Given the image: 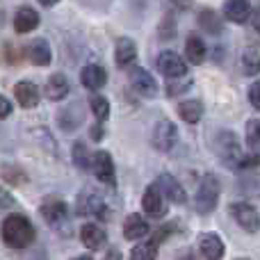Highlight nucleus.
<instances>
[{"label":"nucleus","mask_w":260,"mask_h":260,"mask_svg":"<svg viewBox=\"0 0 260 260\" xmlns=\"http://www.w3.org/2000/svg\"><path fill=\"white\" fill-rule=\"evenodd\" d=\"M3 240L12 249H25L35 240V229L23 215H9L3 221Z\"/></svg>","instance_id":"obj_1"},{"label":"nucleus","mask_w":260,"mask_h":260,"mask_svg":"<svg viewBox=\"0 0 260 260\" xmlns=\"http://www.w3.org/2000/svg\"><path fill=\"white\" fill-rule=\"evenodd\" d=\"M219 194H221L219 180L212 174L203 176L201 185H199V192H197V197H194V208H197L199 215H210L217 208V203H219Z\"/></svg>","instance_id":"obj_2"},{"label":"nucleus","mask_w":260,"mask_h":260,"mask_svg":"<svg viewBox=\"0 0 260 260\" xmlns=\"http://www.w3.org/2000/svg\"><path fill=\"white\" fill-rule=\"evenodd\" d=\"M215 151L217 155L221 157V160L226 162V165L231 167H238L242 165L244 160V153L240 151V144H238V137H235V133H229V130H221V133H217L215 137Z\"/></svg>","instance_id":"obj_3"},{"label":"nucleus","mask_w":260,"mask_h":260,"mask_svg":"<svg viewBox=\"0 0 260 260\" xmlns=\"http://www.w3.org/2000/svg\"><path fill=\"white\" fill-rule=\"evenodd\" d=\"M41 217L48 221V226L57 229L62 235H69V226L71 224H69V208L64 201H59V199L46 201L44 206H41Z\"/></svg>","instance_id":"obj_4"},{"label":"nucleus","mask_w":260,"mask_h":260,"mask_svg":"<svg viewBox=\"0 0 260 260\" xmlns=\"http://www.w3.org/2000/svg\"><path fill=\"white\" fill-rule=\"evenodd\" d=\"M78 215L103 219V217H108V206H105L103 197H99L94 189H82L78 197Z\"/></svg>","instance_id":"obj_5"},{"label":"nucleus","mask_w":260,"mask_h":260,"mask_svg":"<svg viewBox=\"0 0 260 260\" xmlns=\"http://www.w3.org/2000/svg\"><path fill=\"white\" fill-rule=\"evenodd\" d=\"M229 212L240 224V229H244L247 233H256L260 229V215H258L256 208L249 206V203H231Z\"/></svg>","instance_id":"obj_6"},{"label":"nucleus","mask_w":260,"mask_h":260,"mask_svg":"<svg viewBox=\"0 0 260 260\" xmlns=\"http://www.w3.org/2000/svg\"><path fill=\"white\" fill-rule=\"evenodd\" d=\"M91 171L94 176L105 185H117V174H114V162L108 151H96L91 155Z\"/></svg>","instance_id":"obj_7"},{"label":"nucleus","mask_w":260,"mask_h":260,"mask_svg":"<svg viewBox=\"0 0 260 260\" xmlns=\"http://www.w3.org/2000/svg\"><path fill=\"white\" fill-rule=\"evenodd\" d=\"M157 71L162 73V76L167 78H183L185 73H187V64L180 59L178 53H174V50H165V53L157 55Z\"/></svg>","instance_id":"obj_8"},{"label":"nucleus","mask_w":260,"mask_h":260,"mask_svg":"<svg viewBox=\"0 0 260 260\" xmlns=\"http://www.w3.org/2000/svg\"><path fill=\"white\" fill-rule=\"evenodd\" d=\"M142 208L148 217H153V219H162V217L167 215L165 194L157 189V185L146 187V192H144V197H142Z\"/></svg>","instance_id":"obj_9"},{"label":"nucleus","mask_w":260,"mask_h":260,"mask_svg":"<svg viewBox=\"0 0 260 260\" xmlns=\"http://www.w3.org/2000/svg\"><path fill=\"white\" fill-rule=\"evenodd\" d=\"M176 139H178V130H176V126L171 121L162 119V121L155 123V128H153V146L157 151H171Z\"/></svg>","instance_id":"obj_10"},{"label":"nucleus","mask_w":260,"mask_h":260,"mask_svg":"<svg viewBox=\"0 0 260 260\" xmlns=\"http://www.w3.org/2000/svg\"><path fill=\"white\" fill-rule=\"evenodd\" d=\"M130 87L144 99H153L157 94V82L146 69H133L130 71Z\"/></svg>","instance_id":"obj_11"},{"label":"nucleus","mask_w":260,"mask_h":260,"mask_svg":"<svg viewBox=\"0 0 260 260\" xmlns=\"http://www.w3.org/2000/svg\"><path fill=\"white\" fill-rule=\"evenodd\" d=\"M114 62L119 69H130L137 62V46L130 37H121L117 41V50H114Z\"/></svg>","instance_id":"obj_12"},{"label":"nucleus","mask_w":260,"mask_h":260,"mask_svg":"<svg viewBox=\"0 0 260 260\" xmlns=\"http://www.w3.org/2000/svg\"><path fill=\"white\" fill-rule=\"evenodd\" d=\"M199 251L206 260H221L224 258V242L217 233H203L199 238Z\"/></svg>","instance_id":"obj_13"},{"label":"nucleus","mask_w":260,"mask_h":260,"mask_svg":"<svg viewBox=\"0 0 260 260\" xmlns=\"http://www.w3.org/2000/svg\"><path fill=\"white\" fill-rule=\"evenodd\" d=\"M155 185H157V189H160V192L169 199V201H174V203H185V201H187V194H185L183 185H180L174 176L162 174L160 178H157Z\"/></svg>","instance_id":"obj_14"},{"label":"nucleus","mask_w":260,"mask_h":260,"mask_svg":"<svg viewBox=\"0 0 260 260\" xmlns=\"http://www.w3.org/2000/svg\"><path fill=\"white\" fill-rule=\"evenodd\" d=\"M80 82L85 89L96 91L108 82V73H105V69L99 67V64H87V67H82V71H80Z\"/></svg>","instance_id":"obj_15"},{"label":"nucleus","mask_w":260,"mask_h":260,"mask_svg":"<svg viewBox=\"0 0 260 260\" xmlns=\"http://www.w3.org/2000/svg\"><path fill=\"white\" fill-rule=\"evenodd\" d=\"M80 240L89 251H99V249H103L105 244H108V235L103 233V229H101L99 224H85L82 226Z\"/></svg>","instance_id":"obj_16"},{"label":"nucleus","mask_w":260,"mask_h":260,"mask_svg":"<svg viewBox=\"0 0 260 260\" xmlns=\"http://www.w3.org/2000/svg\"><path fill=\"white\" fill-rule=\"evenodd\" d=\"M14 96H16L21 108H25V110L37 108V103H39V87L30 80H23L14 87Z\"/></svg>","instance_id":"obj_17"},{"label":"nucleus","mask_w":260,"mask_h":260,"mask_svg":"<svg viewBox=\"0 0 260 260\" xmlns=\"http://www.w3.org/2000/svg\"><path fill=\"white\" fill-rule=\"evenodd\" d=\"M39 25V14L35 12L32 7H18L16 14H14V30L18 35H27L35 27Z\"/></svg>","instance_id":"obj_18"},{"label":"nucleus","mask_w":260,"mask_h":260,"mask_svg":"<svg viewBox=\"0 0 260 260\" xmlns=\"http://www.w3.org/2000/svg\"><path fill=\"white\" fill-rule=\"evenodd\" d=\"M224 14L233 23H247L249 14H251V5H249V0H226Z\"/></svg>","instance_id":"obj_19"},{"label":"nucleus","mask_w":260,"mask_h":260,"mask_svg":"<svg viewBox=\"0 0 260 260\" xmlns=\"http://www.w3.org/2000/svg\"><path fill=\"white\" fill-rule=\"evenodd\" d=\"M27 57H30V62L37 64V67H46V64H50L53 53H50L48 41H46V39L30 41V46H27Z\"/></svg>","instance_id":"obj_20"},{"label":"nucleus","mask_w":260,"mask_h":260,"mask_svg":"<svg viewBox=\"0 0 260 260\" xmlns=\"http://www.w3.org/2000/svg\"><path fill=\"white\" fill-rule=\"evenodd\" d=\"M123 233H126L128 240H142L151 233L146 219L142 215H128L126 221H123Z\"/></svg>","instance_id":"obj_21"},{"label":"nucleus","mask_w":260,"mask_h":260,"mask_svg":"<svg viewBox=\"0 0 260 260\" xmlns=\"http://www.w3.org/2000/svg\"><path fill=\"white\" fill-rule=\"evenodd\" d=\"M69 94V80L62 73H53V76L46 80V99L50 101H62Z\"/></svg>","instance_id":"obj_22"},{"label":"nucleus","mask_w":260,"mask_h":260,"mask_svg":"<svg viewBox=\"0 0 260 260\" xmlns=\"http://www.w3.org/2000/svg\"><path fill=\"white\" fill-rule=\"evenodd\" d=\"M185 55H187V62H192V64H203L206 62V44H203L201 37H197V35L187 37Z\"/></svg>","instance_id":"obj_23"},{"label":"nucleus","mask_w":260,"mask_h":260,"mask_svg":"<svg viewBox=\"0 0 260 260\" xmlns=\"http://www.w3.org/2000/svg\"><path fill=\"white\" fill-rule=\"evenodd\" d=\"M178 114L183 121L187 123H199L203 117V105L201 101H183V103L178 105Z\"/></svg>","instance_id":"obj_24"},{"label":"nucleus","mask_w":260,"mask_h":260,"mask_svg":"<svg viewBox=\"0 0 260 260\" xmlns=\"http://www.w3.org/2000/svg\"><path fill=\"white\" fill-rule=\"evenodd\" d=\"M240 62H242L244 76H258L260 73V53L256 48H244Z\"/></svg>","instance_id":"obj_25"},{"label":"nucleus","mask_w":260,"mask_h":260,"mask_svg":"<svg viewBox=\"0 0 260 260\" xmlns=\"http://www.w3.org/2000/svg\"><path fill=\"white\" fill-rule=\"evenodd\" d=\"M199 25H201L206 32H210V35L221 32V21H219V16H217L212 9H206V12L199 14Z\"/></svg>","instance_id":"obj_26"},{"label":"nucleus","mask_w":260,"mask_h":260,"mask_svg":"<svg viewBox=\"0 0 260 260\" xmlns=\"http://www.w3.org/2000/svg\"><path fill=\"white\" fill-rule=\"evenodd\" d=\"M157 242H142L130 251V260H155L157 258Z\"/></svg>","instance_id":"obj_27"},{"label":"nucleus","mask_w":260,"mask_h":260,"mask_svg":"<svg viewBox=\"0 0 260 260\" xmlns=\"http://www.w3.org/2000/svg\"><path fill=\"white\" fill-rule=\"evenodd\" d=\"M89 108L91 112H94V117L99 119V121H105V119L110 117V101L105 99V96H91L89 99Z\"/></svg>","instance_id":"obj_28"},{"label":"nucleus","mask_w":260,"mask_h":260,"mask_svg":"<svg viewBox=\"0 0 260 260\" xmlns=\"http://www.w3.org/2000/svg\"><path fill=\"white\" fill-rule=\"evenodd\" d=\"M247 144H249V151L260 155V121L258 119H251L247 123Z\"/></svg>","instance_id":"obj_29"},{"label":"nucleus","mask_w":260,"mask_h":260,"mask_svg":"<svg viewBox=\"0 0 260 260\" xmlns=\"http://www.w3.org/2000/svg\"><path fill=\"white\" fill-rule=\"evenodd\" d=\"M73 162H76L78 169H91V155L82 142L73 144Z\"/></svg>","instance_id":"obj_30"},{"label":"nucleus","mask_w":260,"mask_h":260,"mask_svg":"<svg viewBox=\"0 0 260 260\" xmlns=\"http://www.w3.org/2000/svg\"><path fill=\"white\" fill-rule=\"evenodd\" d=\"M189 87H192V80L189 78H185V80H169V85H167V94L169 96H180L183 91H187Z\"/></svg>","instance_id":"obj_31"},{"label":"nucleus","mask_w":260,"mask_h":260,"mask_svg":"<svg viewBox=\"0 0 260 260\" xmlns=\"http://www.w3.org/2000/svg\"><path fill=\"white\" fill-rule=\"evenodd\" d=\"M249 103L260 112V80H256L251 87H249Z\"/></svg>","instance_id":"obj_32"},{"label":"nucleus","mask_w":260,"mask_h":260,"mask_svg":"<svg viewBox=\"0 0 260 260\" xmlns=\"http://www.w3.org/2000/svg\"><path fill=\"white\" fill-rule=\"evenodd\" d=\"M9 114H12V103H9V101L0 94V119L9 117Z\"/></svg>","instance_id":"obj_33"},{"label":"nucleus","mask_w":260,"mask_h":260,"mask_svg":"<svg viewBox=\"0 0 260 260\" xmlns=\"http://www.w3.org/2000/svg\"><path fill=\"white\" fill-rule=\"evenodd\" d=\"M12 203H14V199L9 197V194L5 192L3 187H0V208H9V206H12Z\"/></svg>","instance_id":"obj_34"},{"label":"nucleus","mask_w":260,"mask_h":260,"mask_svg":"<svg viewBox=\"0 0 260 260\" xmlns=\"http://www.w3.org/2000/svg\"><path fill=\"white\" fill-rule=\"evenodd\" d=\"M251 25H253V30L260 35V7L253 9V14H251Z\"/></svg>","instance_id":"obj_35"},{"label":"nucleus","mask_w":260,"mask_h":260,"mask_svg":"<svg viewBox=\"0 0 260 260\" xmlns=\"http://www.w3.org/2000/svg\"><path fill=\"white\" fill-rule=\"evenodd\" d=\"M178 260H197V256H194L189 249H183V251H180V256H178Z\"/></svg>","instance_id":"obj_36"},{"label":"nucleus","mask_w":260,"mask_h":260,"mask_svg":"<svg viewBox=\"0 0 260 260\" xmlns=\"http://www.w3.org/2000/svg\"><path fill=\"white\" fill-rule=\"evenodd\" d=\"M103 260H121V253H119L117 249H110V251H108V256H105Z\"/></svg>","instance_id":"obj_37"},{"label":"nucleus","mask_w":260,"mask_h":260,"mask_svg":"<svg viewBox=\"0 0 260 260\" xmlns=\"http://www.w3.org/2000/svg\"><path fill=\"white\" fill-rule=\"evenodd\" d=\"M41 5H44V7H53V5H57L59 0H39Z\"/></svg>","instance_id":"obj_38"},{"label":"nucleus","mask_w":260,"mask_h":260,"mask_svg":"<svg viewBox=\"0 0 260 260\" xmlns=\"http://www.w3.org/2000/svg\"><path fill=\"white\" fill-rule=\"evenodd\" d=\"M73 260H91L89 256H80V258H73Z\"/></svg>","instance_id":"obj_39"},{"label":"nucleus","mask_w":260,"mask_h":260,"mask_svg":"<svg viewBox=\"0 0 260 260\" xmlns=\"http://www.w3.org/2000/svg\"><path fill=\"white\" fill-rule=\"evenodd\" d=\"M238 260H247V258H238Z\"/></svg>","instance_id":"obj_40"}]
</instances>
